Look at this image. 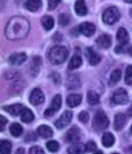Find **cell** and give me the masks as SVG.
I'll return each instance as SVG.
<instances>
[{
  "label": "cell",
  "instance_id": "cell-1",
  "mask_svg": "<svg viewBox=\"0 0 132 154\" xmlns=\"http://www.w3.org/2000/svg\"><path fill=\"white\" fill-rule=\"evenodd\" d=\"M30 31V23L22 16L12 17L6 24L5 36L9 41H17L24 38Z\"/></svg>",
  "mask_w": 132,
  "mask_h": 154
},
{
  "label": "cell",
  "instance_id": "cell-2",
  "mask_svg": "<svg viewBox=\"0 0 132 154\" xmlns=\"http://www.w3.org/2000/svg\"><path fill=\"white\" fill-rule=\"evenodd\" d=\"M67 57H69V50L62 45H56L51 48L48 54L49 62L54 65H59L64 63L67 59Z\"/></svg>",
  "mask_w": 132,
  "mask_h": 154
},
{
  "label": "cell",
  "instance_id": "cell-3",
  "mask_svg": "<svg viewBox=\"0 0 132 154\" xmlns=\"http://www.w3.org/2000/svg\"><path fill=\"white\" fill-rule=\"evenodd\" d=\"M119 16H121L119 11H118L116 7L111 6V7H108L103 12V14H102V20H103V22L106 23V24H114L115 22L118 21Z\"/></svg>",
  "mask_w": 132,
  "mask_h": 154
},
{
  "label": "cell",
  "instance_id": "cell-4",
  "mask_svg": "<svg viewBox=\"0 0 132 154\" xmlns=\"http://www.w3.org/2000/svg\"><path fill=\"white\" fill-rule=\"evenodd\" d=\"M94 123L99 129H107L109 126V119L106 115V112L102 110L97 111L95 114V117H94Z\"/></svg>",
  "mask_w": 132,
  "mask_h": 154
},
{
  "label": "cell",
  "instance_id": "cell-5",
  "mask_svg": "<svg viewBox=\"0 0 132 154\" xmlns=\"http://www.w3.org/2000/svg\"><path fill=\"white\" fill-rule=\"evenodd\" d=\"M111 100L116 104H125L129 101V95H127V93H126L124 88H119L112 94Z\"/></svg>",
  "mask_w": 132,
  "mask_h": 154
},
{
  "label": "cell",
  "instance_id": "cell-6",
  "mask_svg": "<svg viewBox=\"0 0 132 154\" xmlns=\"http://www.w3.org/2000/svg\"><path fill=\"white\" fill-rule=\"evenodd\" d=\"M60 106H62V96L60 95H56L54 99H52V101H51V104L49 106V108L44 111V115L47 116V117L52 116L59 110Z\"/></svg>",
  "mask_w": 132,
  "mask_h": 154
},
{
  "label": "cell",
  "instance_id": "cell-7",
  "mask_svg": "<svg viewBox=\"0 0 132 154\" xmlns=\"http://www.w3.org/2000/svg\"><path fill=\"white\" fill-rule=\"evenodd\" d=\"M29 101H30L31 104H34V106H39V104H42L44 102V94H43V92L39 88H35L30 93Z\"/></svg>",
  "mask_w": 132,
  "mask_h": 154
},
{
  "label": "cell",
  "instance_id": "cell-8",
  "mask_svg": "<svg viewBox=\"0 0 132 154\" xmlns=\"http://www.w3.org/2000/svg\"><path fill=\"white\" fill-rule=\"evenodd\" d=\"M72 117H73L72 111H65V112L54 122V125H56L58 129H63V128H65L66 125H69V124L71 123Z\"/></svg>",
  "mask_w": 132,
  "mask_h": 154
},
{
  "label": "cell",
  "instance_id": "cell-9",
  "mask_svg": "<svg viewBox=\"0 0 132 154\" xmlns=\"http://www.w3.org/2000/svg\"><path fill=\"white\" fill-rule=\"evenodd\" d=\"M80 137H81V132L77 126H73L72 129H70L66 133V136H65L66 141H69L71 144H75L77 141H79Z\"/></svg>",
  "mask_w": 132,
  "mask_h": 154
},
{
  "label": "cell",
  "instance_id": "cell-10",
  "mask_svg": "<svg viewBox=\"0 0 132 154\" xmlns=\"http://www.w3.org/2000/svg\"><path fill=\"white\" fill-rule=\"evenodd\" d=\"M78 28H79V32L82 34V35H85V36H87V37L92 36L94 32H95V30H96L95 26H94L93 23H89V22L81 23Z\"/></svg>",
  "mask_w": 132,
  "mask_h": 154
},
{
  "label": "cell",
  "instance_id": "cell-11",
  "mask_svg": "<svg viewBox=\"0 0 132 154\" xmlns=\"http://www.w3.org/2000/svg\"><path fill=\"white\" fill-rule=\"evenodd\" d=\"M86 56H87V59L91 65H97L99 63L101 62V57L97 52H95L93 50V48H87L86 49Z\"/></svg>",
  "mask_w": 132,
  "mask_h": 154
},
{
  "label": "cell",
  "instance_id": "cell-12",
  "mask_svg": "<svg viewBox=\"0 0 132 154\" xmlns=\"http://www.w3.org/2000/svg\"><path fill=\"white\" fill-rule=\"evenodd\" d=\"M27 60V56L23 52H17V54H13L9 56L8 62L12 65H21Z\"/></svg>",
  "mask_w": 132,
  "mask_h": 154
},
{
  "label": "cell",
  "instance_id": "cell-13",
  "mask_svg": "<svg viewBox=\"0 0 132 154\" xmlns=\"http://www.w3.org/2000/svg\"><path fill=\"white\" fill-rule=\"evenodd\" d=\"M41 66H42V59H41V57L38 56H35L34 58H32V60H31V64H30V73L31 75H37L39 73V69H41Z\"/></svg>",
  "mask_w": 132,
  "mask_h": 154
},
{
  "label": "cell",
  "instance_id": "cell-14",
  "mask_svg": "<svg viewBox=\"0 0 132 154\" xmlns=\"http://www.w3.org/2000/svg\"><path fill=\"white\" fill-rule=\"evenodd\" d=\"M96 44L101 49H108L109 46L111 45V36L108 35V34H103L100 37H97Z\"/></svg>",
  "mask_w": 132,
  "mask_h": 154
},
{
  "label": "cell",
  "instance_id": "cell-15",
  "mask_svg": "<svg viewBox=\"0 0 132 154\" xmlns=\"http://www.w3.org/2000/svg\"><path fill=\"white\" fill-rule=\"evenodd\" d=\"M81 95H79V94H71L67 96V99H66V102H67V106L71 107V108H74V107H78L79 104L81 103Z\"/></svg>",
  "mask_w": 132,
  "mask_h": 154
},
{
  "label": "cell",
  "instance_id": "cell-16",
  "mask_svg": "<svg viewBox=\"0 0 132 154\" xmlns=\"http://www.w3.org/2000/svg\"><path fill=\"white\" fill-rule=\"evenodd\" d=\"M42 6V1L41 0H27L24 2V7L26 9L30 11V12H37Z\"/></svg>",
  "mask_w": 132,
  "mask_h": 154
},
{
  "label": "cell",
  "instance_id": "cell-17",
  "mask_svg": "<svg viewBox=\"0 0 132 154\" xmlns=\"http://www.w3.org/2000/svg\"><path fill=\"white\" fill-rule=\"evenodd\" d=\"M86 151V145H82V144H73L69 147L67 149V153L69 154H84Z\"/></svg>",
  "mask_w": 132,
  "mask_h": 154
},
{
  "label": "cell",
  "instance_id": "cell-18",
  "mask_svg": "<svg viewBox=\"0 0 132 154\" xmlns=\"http://www.w3.org/2000/svg\"><path fill=\"white\" fill-rule=\"evenodd\" d=\"M74 11L79 16H84L87 14V6H86L84 0H77L74 5Z\"/></svg>",
  "mask_w": 132,
  "mask_h": 154
},
{
  "label": "cell",
  "instance_id": "cell-19",
  "mask_svg": "<svg viewBox=\"0 0 132 154\" xmlns=\"http://www.w3.org/2000/svg\"><path fill=\"white\" fill-rule=\"evenodd\" d=\"M23 106L22 104H12V106H9V107H5V110L9 112L11 115L13 116H19L21 115V112H22V110H23Z\"/></svg>",
  "mask_w": 132,
  "mask_h": 154
},
{
  "label": "cell",
  "instance_id": "cell-20",
  "mask_svg": "<svg viewBox=\"0 0 132 154\" xmlns=\"http://www.w3.org/2000/svg\"><path fill=\"white\" fill-rule=\"evenodd\" d=\"M37 133H38L42 138H50L54 134L51 128L48 126V125H41L38 129H37Z\"/></svg>",
  "mask_w": 132,
  "mask_h": 154
},
{
  "label": "cell",
  "instance_id": "cell-21",
  "mask_svg": "<svg viewBox=\"0 0 132 154\" xmlns=\"http://www.w3.org/2000/svg\"><path fill=\"white\" fill-rule=\"evenodd\" d=\"M125 123H126V117H125V115H123V114H117V115L115 116L114 126H115L116 130L123 129V126L125 125Z\"/></svg>",
  "mask_w": 132,
  "mask_h": 154
},
{
  "label": "cell",
  "instance_id": "cell-22",
  "mask_svg": "<svg viewBox=\"0 0 132 154\" xmlns=\"http://www.w3.org/2000/svg\"><path fill=\"white\" fill-rule=\"evenodd\" d=\"M102 144L106 147H111L115 144V137L112 133L110 132H106L103 136H102Z\"/></svg>",
  "mask_w": 132,
  "mask_h": 154
},
{
  "label": "cell",
  "instance_id": "cell-23",
  "mask_svg": "<svg viewBox=\"0 0 132 154\" xmlns=\"http://www.w3.org/2000/svg\"><path fill=\"white\" fill-rule=\"evenodd\" d=\"M20 116H21L22 122H24V123H30V122L34 121V114H32V111H31L30 109L28 108H23Z\"/></svg>",
  "mask_w": 132,
  "mask_h": 154
},
{
  "label": "cell",
  "instance_id": "cell-24",
  "mask_svg": "<svg viewBox=\"0 0 132 154\" xmlns=\"http://www.w3.org/2000/svg\"><path fill=\"white\" fill-rule=\"evenodd\" d=\"M81 64H82V59H81V57H80L79 54H74V56L71 58L70 63H69V69H78V67L81 66Z\"/></svg>",
  "mask_w": 132,
  "mask_h": 154
},
{
  "label": "cell",
  "instance_id": "cell-25",
  "mask_svg": "<svg viewBox=\"0 0 132 154\" xmlns=\"http://www.w3.org/2000/svg\"><path fill=\"white\" fill-rule=\"evenodd\" d=\"M117 39L121 44H126L127 41H129V35H127V31L125 28H119L117 31Z\"/></svg>",
  "mask_w": 132,
  "mask_h": 154
},
{
  "label": "cell",
  "instance_id": "cell-26",
  "mask_svg": "<svg viewBox=\"0 0 132 154\" xmlns=\"http://www.w3.org/2000/svg\"><path fill=\"white\" fill-rule=\"evenodd\" d=\"M41 22H42V26H43V28L45 30H51L54 26V20L51 16H48V15L43 16L42 20H41Z\"/></svg>",
  "mask_w": 132,
  "mask_h": 154
},
{
  "label": "cell",
  "instance_id": "cell-27",
  "mask_svg": "<svg viewBox=\"0 0 132 154\" xmlns=\"http://www.w3.org/2000/svg\"><path fill=\"white\" fill-rule=\"evenodd\" d=\"M12 152V143L8 140H1L0 141V154H11Z\"/></svg>",
  "mask_w": 132,
  "mask_h": 154
},
{
  "label": "cell",
  "instance_id": "cell-28",
  "mask_svg": "<svg viewBox=\"0 0 132 154\" xmlns=\"http://www.w3.org/2000/svg\"><path fill=\"white\" fill-rule=\"evenodd\" d=\"M87 101H88L89 104L96 106V104L100 103V95L97 93L91 91V92H88V94H87Z\"/></svg>",
  "mask_w": 132,
  "mask_h": 154
},
{
  "label": "cell",
  "instance_id": "cell-29",
  "mask_svg": "<svg viewBox=\"0 0 132 154\" xmlns=\"http://www.w3.org/2000/svg\"><path fill=\"white\" fill-rule=\"evenodd\" d=\"M121 78H122V72H121V69H115V71H112L111 74H110V79H109V85L110 86L116 85L117 82L121 80Z\"/></svg>",
  "mask_w": 132,
  "mask_h": 154
},
{
  "label": "cell",
  "instance_id": "cell-30",
  "mask_svg": "<svg viewBox=\"0 0 132 154\" xmlns=\"http://www.w3.org/2000/svg\"><path fill=\"white\" fill-rule=\"evenodd\" d=\"M9 132L12 133V136H14V137H19V136H21V134H22V132H23V128L21 126V124L13 123L12 125H11V128H9Z\"/></svg>",
  "mask_w": 132,
  "mask_h": 154
},
{
  "label": "cell",
  "instance_id": "cell-31",
  "mask_svg": "<svg viewBox=\"0 0 132 154\" xmlns=\"http://www.w3.org/2000/svg\"><path fill=\"white\" fill-rule=\"evenodd\" d=\"M47 148L50 151V152H57L58 149H59V144L56 141V140H50V141H48L47 143Z\"/></svg>",
  "mask_w": 132,
  "mask_h": 154
},
{
  "label": "cell",
  "instance_id": "cell-32",
  "mask_svg": "<svg viewBox=\"0 0 132 154\" xmlns=\"http://www.w3.org/2000/svg\"><path fill=\"white\" fill-rule=\"evenodd\" d=\"M125 84L126 85H132V66H127L125 71Z\"/></svg>",
  "mask_w": 132,
  "mask_h": 154
},
{
  "label": "cell",
  "instance_id": "cell-33",
  "mask_svg": "<svg viewBox=\"0 0 132 154\" xmlns=\"http://www.w3.org/2000/svg\"><path fill=\"white\" fill-rule=\"evenodd\" d=\"M70 16L67 14H60L59 15V24L60 26H67L70 23Z\"/></svg>",
  "mask_w": 132,
  "mask_h": 154
},
{
  "label": "cell",
  "instance_id": "cell-34",
  "mask_svg": "<svg viewBox=\"0 0 132 154\" xmlns=\"http://www.w3.org/2000/svg\"><path fill=\"white\" fill-rule=\"evenodd\" d=\"M88 119H89V115H88L87 111H81V112L79 114V121H80L81 123H87Z\"/></svg>",
  "mask_w": 132,
  "mask_h": 154
},
{
  "label": "cell",
  "instance_id": "cell-35",
  "mask_svg": "<svg viewBox=\"0 0 132 154\" xmlns=\"http://www.w3.org/2000/svg\"><path fill=\"white\" fill-rule=\"evenodd\" d=\"M86 151L87 152H95L96 151V144L94 143V141H88L87 144H86Z\"/></svg>",
  "mask_w": 132,
  "mask_h": 154
},
{
  "label": "cell",
  "instance_id": "cell-36",
  "mask_svg": "<svg viewBox=\"0 0 132 154\" xmlns=\"http://www.w3.org/2000/svg\"><path fill=\"white\" fill-rule=\"evenodd\" d=\"M29 154H44V151L39 146H32L29 151Z\"/></svg>",
  "mask_w": 132,
  "mask_h": 154
},
{
  "label": "cell",
  "instance_id": "cell-37",
  "mask_svg": "<svg viewBox=\"0 0 132 154\" xmlns=\"http://www.w3.org/2000/svg\"><path fill=\"white\" fill-rule=\"evenodd\" d=\"M59 2H60V0H49V9L50 11L54 9L59 5Z\"/></svg>",
  "mask_w": 132,
  "mask_h": 154
},
{
  "label": "cell",
  "instance_id": "cell-38",
  "mask_svg": "<svg viewBox=\"0 0 132 154\" xmlns=\"http://www.w3.org/2000/svg\"><path fill=\"white\" fill-rule=\"evenodd\" d=\"M6 124H7V119L4 116H0V131H4L5 130Z\"/></svg>",
  "mask_w": 132,
  "mask_h": 154
},
{
  "label": "cell",
  "instance_id": "cell-39",
  "mask_svg": "<svg viewBox=\"0 0 132 154\" xmlns=\"http://www.w3.org/2000/svg\"><path fill=\"white\" fill-rule=\"evenodd\" d=\"M15 154H24V149L23 148H19V149L16 151Z\"/></svg>",
  "mask_w": 132,
  "mask_h": 154
},
{
  "label": "cell",
  "instance_id": "cell-40",
  "mask_svg": "<svg viewBox=\"0 0 132 154\" xmlns=\"http://www.w3.org/2000/svg\"><path fill=\"white\" fill-rule=\"evenodd\" d=\"M129 115L132 116V103H131V107H130V109H129Z\"/></svg>",
  "mask_w": 132,
  "mask_h": 154
},
{
  "label": "cell",
  "instance_id": "cell-41",
  "mask_svg": "<svg viewBox=\"0 0 132 154\" xmlns=\"http://www.w3.org/2000/svg\"><path fill=\"white\" fill-rule=\"evenodd\" d=\"M125 2H129V4H132V0H124Z\"/></svg>",
  "mask_w": 132,
  "mask_h": 154
},
{
  "label": "cell",
  "instance_id": "cell-42",
  "mask_svg": "<svg viewBox=\"0 0 132 154\" xmlns=\"http://www.w3.org/2000/svg\"><path fill=\"white\" fill-rule=\"evenodd\" d=\"M94 154H103V153H102V152H100V151H97V152H95Z\"/></svg>",
  "mask_w": 132,
  "mask_h": 154
},
{
  "label": "cell",
  "instance_id": "cell-43",
  "mask_svg": "<svg viewBox=\"0 0 132 154\" xmlns=\"http://www.w3.org/2000/svg\"><path fill=\"white\" fill-rule=\"evenodd\" d=\"M129 52H130V54H131V56H132V48H131V49H130V50H129Z\"/></svg>",
  "mask_w": 132,
  "mask_h": 154
},
{
  "label": "cell",
  "instance_id": "cell-44",
  "mask_svg": "<svg viewBox=\"0 0 132 154\" xmlns=\"http://www.w3.org/2000/svg\"><path fill=\"white\" fill-rule=\"evenodd\" d=\"M131 133H132V126H131Z\"/></svg>",
  "mask_w": 132,
  "mask_h": 154
},
{
  "label": "cell",
  "instance_id": "cell-45",
  "mask_svg": "<svg viewBox=\"0 0 132 154\" xmlns=\"http://www.w3.org/2000/svg\"><path fill=\"white\" fill-rule=\"evenodd\" d=\"M112 154H118V153H112Z\"/></svg>",
  "mask_w": 132,
  "mask_h": 154
}]
</instances>
